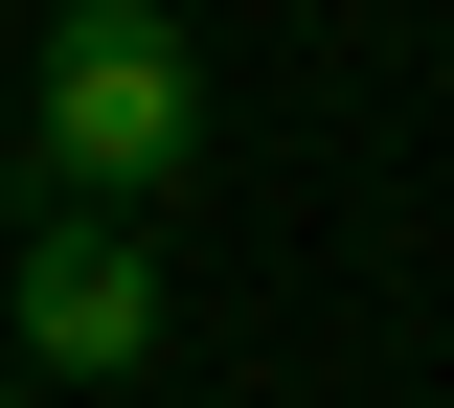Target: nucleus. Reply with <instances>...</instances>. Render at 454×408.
<instances>
[{"label": "nucleus", "mask_w": 454, "mask_h": 408, "mask_svg": "<svg viewBox=\"0 0 454 408\" xmlns=\"http://www.w3.org/2000/svg\"><path fill=\"white\" fill-rule=\"evenodd\" d=\"M46 181H91V204H137V181H182V136H205V68H182L160 0H68L46 23Z\"/></svg>", "instance_id": "obj_1"}, {"label": "nucleus", "mask_w": 454, "mask_h": 408, "mask_svg": "<svg viewBox=\"0 0 454 408\" xmlns=\"http://www.w3.org/2000/svg\"><path fill=\"white\" fill-rule=\"evenodd\" d=\"M0 318H23L46 386H114V363H160V250H137V227H46Z\"/></svg>", "instance_id": "obj_2"}]
</instances>
